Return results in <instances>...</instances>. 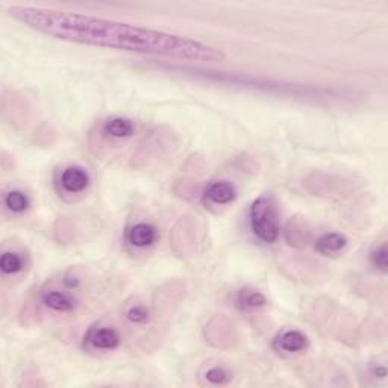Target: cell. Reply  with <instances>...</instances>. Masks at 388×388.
I'll use <instances>...</instances> for the list:
<instances>
[{
  "label": "cell",
  "mask_w": 388,
  "mask_h": 388,
  "mask_svg": "<svg viewBox=\"0 0 388 388\" xmlns=\"http://www.w3.org/2000/svg\"><path fill=\"white\" fill-rule=\"evenodd\" d=\"M25 256L16 251H6L0 256V272L5 276H14L25 270Z\"/></svg>",
  "instance_id": "4fadbf2b"
},
{
  "label": "cell",
  "mask_w": 388,
  "mask_h": 388,
  "mask_svg": "<svg viewBox=\"0 0 388 388\" xmlns=\"http://www.w3.org/2000/svg\"><path fill=\"white\" fill-rule=\"evenodd\" d=\"M310 347V340L299 329H287L273 340V349L282 355L302 354Z\"/></svg>",
  "instance_id": "5b68a950"
},
{
  "label": "cell",
  "mask_w": 388,
  "mask_h": 388,
  "mask_svg": "<svg viewBox=\"0 0 388 388\" xmlns=\"http://www.w3.org/2000/svg\"><path fill=\"white\" fill-rule=\"evenodd\" d=\"M90 174L79 166H70L63 170L60 176V185L67 194H80L90 187Z\"/></svg>",
  "instance_id": "52a82bcc"
},
{
  "label": "cell",
  "mask_w": 388,
  "mask_h": 388,
  "mask_svg": "<svg viewBox=\"0 0 388 388\" xmlns=\"http://www.w3.org/2000/svg\"><path fill=\"white\" fill-rule=\"evenodd\" d=\"M4 205L9 213L23 214L26 213L31 206L29 196L21 190H9L4 194Z\"/></svg>",
  "instance_id": "5bb4252c"
},
{
  "label": "cell",
  "mask_w": 388,
  "mask_h": 388,
  "mask_svg": "<svg viewBox=\"0 0 388 388\" xmlns=\"http://www.w3.org/2000/svg\"><path fill=\"white\" fill-rule=\"evenodd\" d=\"M85 343L94 350L111 352L122 345V335L112 326H94L87 332Z\"/></svg>",
  "instance_id": "277c9868"
},
{
  "label": "cell",
  "mask_w": 388,
  "mask_h": 388,
  "mask_svg": "<svg viewBox=\"0 0 388 388\" xmlns=\"http://www.w3.org/2000/svg\"><path fill=\"white\" fill-rule=\"evenodd\" d=\"M64 285L65 288L68 290H76L80 287V280L78 278H72V276H68L64 279Z\"/></svg>",
  "instance_id": "ac0fdd59"
},
{
  "label": "cell",
  "mask_w": 388,
  "mask_h": 388,
  "mask_svg": "<svg viewBox=\"0 0 388 388\" xmlns=\"http://www.w3.org/2000/svg\"><path fill=\"white\" fill-rule=\"evenodd\" d=\"M370 261L374 268H378L379 272L387 273L388 268V252H387V244L382 243L370 252Z\"/></svg>",
  "instance_id": "e0dca14e"
},
{
  "label": "cell",
  "mask_w": 388,
  "mask_h": 388,
  "mask_svg": "<svg viewBox=\"0 0 388 388\" xmlns=\"http://www.w3.org/2000/svg\"><path fill=\"white\" fill-rule=\"evenodd\" d=\"M346 235L340 232H327L315 241V251L325 256H335L347 248Z\"/></svg>",
  "instance_id": "30bf717a"
},
{
  "label": "cell",
  "mask_w": 388,
  "mask_h": 388,
  "mask_svg": "<svg viewBox=\"0 0 388 388\" xmlns=\"http://www.w3.org/2000/svg\"><path fill=\"white\" fill-rule=\"evenodd\" d=\"M204 199L213 205H229L237 199V188L228 181L211 182L205 188Z\"/></svg>",
  "instance_id": "9c48e42d"
},
{
  "label": "cell",
  "mask_w": 388,
  "mask_h": 388,
  "mask_svg": "<svg viewBox=\"0 0 388 388\" xmlns=\"http://www.w3.org/2000/svg\"><path fill=\"white\" fill-rule=\"evenodd\" d=\"M237 305L243 311H258L267 305V298L261 291L253 288L240 290L237 295Z\"/></svg>",
  "instance_id": "7c38bea8"
},
{
  "label": "cell",
  "mask_w": 388,
  "mask_h": 388,
  "mask_svg": "<svg viewBox=\"0 0 388 388\" xmlns=\"http://www.w3.org/2000/svg\"><path fill=\"white\" fill-rule=\"evenodd\" d=\"M205 78L208 79H217L219 82H226V84L231 85H240V87H248V88H264L266 91H270L272 87H276L279 90V94H287L290 93L291 96H303V98H313V96H319L323 98L325 93L329 94V90L326 88H314V87H303V85H295V84H285L280 85V82L276 80H270L266 78H255L251 75H229V73H213L205 72Z\"/></svg>",
  "instance_id": "3957f363"
},
{
  "label": "cell",
  "mask_w": 388,
  "mask_h": 388,
  "mask_svg": "<svg viewBox=\"0 0 388 388\" xmlns=\"http://www.w3.org/2000/svg\"><path fill=\"white\" fill-rule=\"evenodd\" d=\"M8 14L26 28L68 43L201 63L226 58L221 49L197 40L87 14L35 6H13Z\"/></svg>",
  "instance_id": "6da1fadb"
},
{
  "label": "cell",
  "mask_w": 388,
  "mask_h": 388,
  "mask_svg": "<svg viewBox=\"0 0 388 388\" xmlns=\"http://www.w3.org/2000/svg\"><path fill=\"white\" fill-rule=\"evenodd\" d=\"M41 302L47 310L60 314H70L76 310V299L67 291L49 290L41 295Z\"/></svg>",
  "instance_id": "ba28073f"
},
{
  "label": "cell",
  "mask_w": 388,
  "mask_h": 388,
  "mask_svg": "<svg viewBox=\"0 0 388 388\" xmlns=\"http://www.w3.org/2000/svg\"><path fill=\"white\" fill-rule=\"evenodd\" d=\"M204 378L211 385H225L232 379V376H231V372L226 367L213 366V367H209L205 372Z\"/></svg>",
  "instance_id": "9a60e30c"
},
{
  "label": "cell",
  "mask_w": 388,
  "mask_h": 388,
  "mask_svg": "<svg viewBox=\"0 0 388 388\" xmlns=\"http://www.w3.org/2000/svg\"><path fill=\"white\" fill-rule=\"evenodd\" d=\"M251 228L255 237L266 243L273 244L279 238V214L272 196L256 197L249 209Z\"/></svg>",
  "instance_id": "7a4b0ae2"
},
{
  "label": "cell",
  "mask_w": 388,
  "mask_h": 388,
  "mask_svg": "<svg viewBox=\"0 0 388 388\" xmlns=\"http://www.w3.org/2000/svg\"><path fill=\"white\" fill-rule=\"evenodd\" d=\"M149 310L146 308V305L141 303H134L126 310V319L129 323L132 325H145L149 320Z\"/></svg>",
  "instance_id": "2e32d148"
},
{
  "label": "cell",
  "mask_w": 388,
  "mask_h": 388,
  "mask_svg": "<svg viewBox=\"0 0 388 388\" xmlns=\"http://www.w3.org/2000/svg\"><path fill=\"white\" fill-rule=\"evenodd\" d=\"M103 132L115 140H125L132 137L135 132L134 122L126 119V117H112L103 125Z\"/></svg>",
  "instance_id": "8fae6325"
},
{
  "label": "cell",
  "mask_w": 388,
  "mask_h": 388,
  "mask_svg": "<svg viewBox=\"0 0 388 388\" xmlns=\"http://www.w3.org/2000/svg\"><path fill=\"white\" fill-rule=\"evenodd\" d=\"M126 241L135 249H146L158 241V229L147 221H138L126 231Z\"/></svg>",
  "instance_id": "8992f818"
}]
</instances>
